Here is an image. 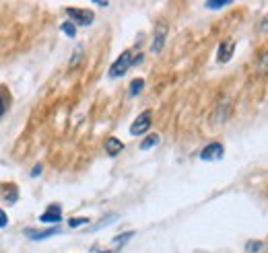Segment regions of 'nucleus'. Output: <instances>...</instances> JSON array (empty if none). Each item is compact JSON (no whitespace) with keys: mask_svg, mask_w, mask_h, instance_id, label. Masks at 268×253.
<instances>
[{"mask_svg":"<svg viewBox=\"0 0 268 253\" xmlns=\"http://www.w3.org/2000/svg\"><path fill=\"white\" fill-rule=\"evenodd\" d=\"M7 223H9V218H7V214L0 210V227H7Z\"/></svg>","mask_w":268,"mask_h":253,"instance_id":"a211bd4d","label":"nucleus"},{"mask_svg":"<svg viewBox=\"0 0 268 253\" xmlns=\"http://www.w3.org/2000/svg\"><path fill=\"white\" fill-rule=\"evenodd\" d=\"M122 148H124L122 140H118V138H107V140H105V152H107L109 156L120 154V152H122Z\"/></svg>","mask_w":268,"mask_h":253,"instance_id":"1a4fd4ad","label":"nucleus"},{"mask_svg":"<svg viewBox=\"0 0 268 253\" xmlns=\"http://www.w3.org/2000/svg\"><path fill=\"white\" fill-rule=\"evenodd\" d=\"M66 15H68L70 23H74V25H83V27L91 25L93 19H95L91 11H83V9H66Z\"/></svg>","mask_w":268,"mask_h":253,"instance_id":"7ed1b4c3","label":"nucleus"},{"mask_svg":"<svg viewBox=\"0 0 268 253\" xmlns=\"http://www.w3.org/2000/svg\"><path fill=\"white\" fill-rule=\"evenodd\" d=\"M42 173V165H37V167H33V171H31V177H37Z\"/></svg>","mask_w":268,"mask_h":253,"instance_id":"6ab92c4d","label":"nucleus"},{"mask_svg":"<svg viewBox=\"0 0 268 253\" xmlns=\"http://www.w3.org/2000/svg\"><path fill=\"white\" fill-rule=\"evenodd\" d=\"M142 89H144V80H142V78H134V80L130 82V89H128L130 97H136V95H138Z\"/></svg>","mask_w":268,"mask_h":253,"instance_id":"9d476101","label":"nucleus"},{"mask_svg":"<svg viewBox=\"0 0 268 253\" xmlns=\"http://www.w3.org/2000/svg\"><path fill=\"white\" fill-rule=\"evenodd\" d=\"M62 220V210L60 206H50L42 216H40V223H60Z\"/></svg>","mask_w":268,"mask_h":253,"instance_id":"423d86ee","label":"nucleus"},{"mask_svg":"<svg viewBox=\"0 0 268 253\" xmlns=\"http://www.w3.org/2000/svg\"><path fill=\"white\" fill-rule=\"evenodd\" d=\"M233 52H235V44H233V41H225V44H221V46H219V54H217V62L225 64V62L231 60Z\"/></svg>","mask_w":268,"mask_h":253,"instance_id":"0eeeda50","label":"nucleus"},{"mask_svg":"<svg viewBox=\"0 0 268 253\" xmlns=\"http://www.w3.org/2000/svg\"><path fill=\"white\" fill-rule=\"evenodd\" d=\"M116 218H118L116 214H113V216H109V218H103V220H101V223H99V225H95V229H93V231H99L101 227H105V225H109V223H113V220H116Z\"/></svg>","mask_w":268,"mask_h":253,"instance_id":"2eb2a0df","label":"nucleus"},{"mask_svg":"<svg viewBox=\"0 0 268 253\" xmlns=\"http://www.w3.org/2000/svg\"><path fill=\"white\" fill-rule=\"evenodd\" d=\"M87 223H89L87 218H70V220H68V227L74 229V227H81V225H87Z\"/></svg>","mask_w":268,"mask_h":253,"instance_id":"4468645a","label":"nucleus"},{"mask_svg":"<svg viewBox=\"0 0 268 253\" xmlns=\"http://www.w3.org/2000/svg\"><path fill=\"white\" fill-rule=\"evenodd\" d=\"M229 3H206L204 7L206 9H213V11H217V9H223V7H227Z\"/></svg>","mask_w":268,"mask_h":253,"instance_id":"dca6fc26","label":"nucleus"},{"mask_svg":"<svg viewBox=\"0 0 268 253\" xmlns=\"http://www.w3.org/2000/svg\"><path fill=\"white\" fill-rule=\"evenodd\" d=\"M132 235H134V233H128V235H120V237H116V239H113V243H124V241H128V239L132 237Z\"/></svg>","mask_w":268,"mask_h":253,"instance_id":"f3484780","label":"nucleus"},{"mask_svg":"<svg viewBox=\"0 0 268 253\" xmlns=\"http://www.w3.org/2000/svg\"><path fill=\"white\" fill-rule=\"evenodd\" d=\"M223 154H225V146L221 142H211L200 150V159L211 163V161H221Z\"/></svg>","mask_w":268,"mask_h":253,"instance_id":"f03ea898","label":"nucleus"},{"mask_svg":"<svg viewBox=\"0 0 268 253\" xmlns=\"http://www.w3.org/2000/svg\"><path fill=\"white\" fill-rule=\"evenodd\" d=\"M60 29L64 31V35H68V37H74V35H76V25H74V23H70V21L62 23V25H60Z\"/></svg>","mask_w":268,"mask_h":253,"instance_id":"f8f14e48","label":"nucleus"},{"mask_svg":"<svg viewBox=\"0 0 268 253\" xmlns=\"http://www.w3.org/2000/svg\"><path fill=\"white\" fill-rule=\"evenodd\" d=\"M155 144H159V136H157V134H151V136H146V138L140 142V148H142V150H148V148H153Z\"/></svg>","mask_w":268,"mask_h":253,"instance_id":"9b49d317","label":"nucleus"},{"mask_svg":"<svg viewBox=\"0 0 268 253\" xmlns=\"http://www.w3.org/2000/svg\"><path fill=\"white\" fill-rule=\"evenodd\" d=\"M132 60H134L132 54H130V52H124V54L109 66L107 76H109V78H120V76H124V74L128 72V68L132 66Z\"/></svg>","mask_w":268,"mask_h":253,"instance_id":"f257e3e1","label":"nucleus"},{"mask_svg":"<svg viewBox=\"0 0 268 253\" xmlns=\"http://www.w3.org/2000/svg\"><path fill=\"white\" fill-rule=\"evenodd\" d=\"M165 37H167V27L161 23V25H157V29H155V37H153V44H151V52H153V54H159V52L163 50Z\"/></svg>","mask_w":268,"mask_h":253,"instance_id":"39448f33","label":"nucleus"},{"mask_svg":"<svg viewBox=\"0 0 268 253\" xmlns=\"http://www.w3.org/2000/svg\"><path fill=\"white\" fill-rule=\"evenodd\" d=\"M262 31H268V17H266L264 23H262Z\"/></svg>","mask_w":268,"mask_h":253,"instance_id":"412c9836","label":"nucleus"},{"mask_svg":"<svg viewBox=\"0 0 268 253\" xmlns=\"http://www.w3.org/2000/svg\"><path fill=\"white\" fill-rule=\"evenodd\" d=\"M3 113H5V101H3V97H0V117H3Z\"/></svg>","mask_w":268,"mask_h":253,"instance_id":"aec40b11","label":"nucleus"},{"mask_svg":"<svg viewBox=\"0 0 268 253\" xmlns=\"http://www.w3.org/2000/svg\"><path fill=\"white\" fill-rule=\"evenodd\" d=\"M60 233V229H50V231H33V229H27L25 235L31 239V241H42V239H48V237H54Z\"/></svg>","mask_w":268,"mask_h":253,"instance_id":"6e6552de","label":"nucleus"},{"mask_svg":"<svg viewBox=\"0 0 268 253\" xmlns=\"http://www.w3.org/2000/svg\"><path fill=\"white\" fill-rule=\"evenodd\" d=\"M151 111H142L134 121H132V125H130V134L132 136H140V134H144L148 128H151Z\"/></svg>","mask_w":268,"mask_h":253,"instance_id":"20e7f679","label":"nucleus"},{"mask_svg":"<svg viewBox=\"0 0 268 253\" xmlns=\"http://www.w3.org/2000/svg\"><path fill=\"white\" fill-rule=\"evenodd\" d=\"M262 241H248V245H246V251L248 253H256V251H260L262 249Z\"/></svg>","mask_w":268,"mask_h":253,"instance_id":"ddd939ff","label":"nucleus"}]
</instances>
